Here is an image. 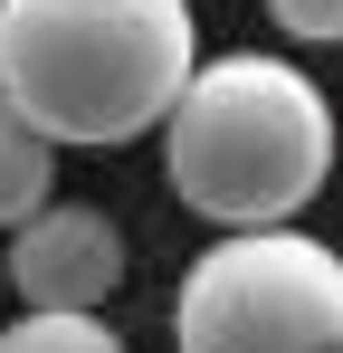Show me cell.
Wrapping results in <instances>:
<instances>
[{
    "mask_svg": "<svg viewBox=\"0 0 343 353\" xmlns=\"http://www.w3.org/2000/svg\"><path fill=\"white\" fill-rule=\"evenodd\" d=\"M277 10V29L295 39V48H324V39H343V0H267Z\"/></svg>",
    "mask_w": 343,
    "mask_h": 353,
    "instance_id": "7",
    "label": "cell"
},
{
    "mask_svg": "<svg viewBox=\"0 0 343 353\" xmlns=\"http://www.w3.org/2000/svg\"><path fill=\"white\" fill-rule=\"evenodd\" d=\"M48 181H57V153L0 105V230H19V220L48 201Z\"/></svg>",
    "mask_w": 343,
    "mask_h": 353,
    "instance_id": "5",
    "label": "cell"
},
{
    "mask_svg": "<svg viewBox=\"0 0 343 353\" xmlns=\"http://www.w3.org/2000/svg\"><path fill=\"white\" fill-rule=\"evenodd\" d=\"M163 172L210 230H286L334 172V105L286 58H200L163 115Z\"/></svg>",
    "mask_w": 343,
    "mask_h": 353,
    "instance_id": "2",
    "label": "cell"
},
{
    "mask_svg": "<svg viewBox=\"0 0 343 353\" xmlns=\"http://www.w3.org/2000/svg\"><path fill=\"white\" fill-rule=\"evenodd\" d=\"M191 67V0H0V105L48 153L153 134Z\"/></svg>",
    "mask_w": 343,
    "mask_h": 353,
    "instance_id": "1",
    "label": "cell"
},
{
    "mask_svg": "<svg viewBox=\"0 0 343 353\" xmlns=\"http://www.w3.org/2000/svg\"><path fill=\"white\" fill-rule=\"evenodd\" d=\"M181 353H343V258L305 230H220L172 287Z\"/></svg>",
    "mask_w": 343,
    "mask_h": 353,
    "instance_id": "3",
    "label": "cell"
},
{
    "mask_svg": "<svg viewBox=\"0 0 343 353\" xmlns=\"http://www.w3.org/2000/svg\"><path fill=\"white\" fill-rule=\"evenodd\" d=\"M0 353H124V334H114L105 315H19V325H0Z\"/></svg>",
    "mask_w": 343,
    "mask_h": 353,
    "instance_id": "6",
    "label": "cell"
},
{
    "mask_svg": "<svg viewBox=\"0 0 343 353\" xmlns=\"http://www.w3.org/2000/svg\"><path fill=\"white\" fill-rule=\"evenodd\" d=\"M124 277V230L96 201H39L10 230V287L39 315H96Z\"/></svg>",
    "mask_w": 343,
    "mask_h": 353,
    "instance_id": "4",
    "label": "cell"
}]
</instances>
